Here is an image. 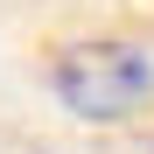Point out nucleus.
<instances>
[{
  "label": "nucleus",
  "instance_id": "f257e3e1",
  "mask_svg": "<svg viewBox=\"0 0 154 154\" xmlns=\"http://www.w3.org/2000/svg\"><path fill=\"white\" fill-rule=\"evenodd\" d=\"M49 84H56L63 112L91 119V126H119V119H133L147 98H154V63L140 56L133 42L91 35V42L56 49V63H49Z\"/></svg>",
  "mask_w": 154,
  "mask_h": 154
}]
</instances>
